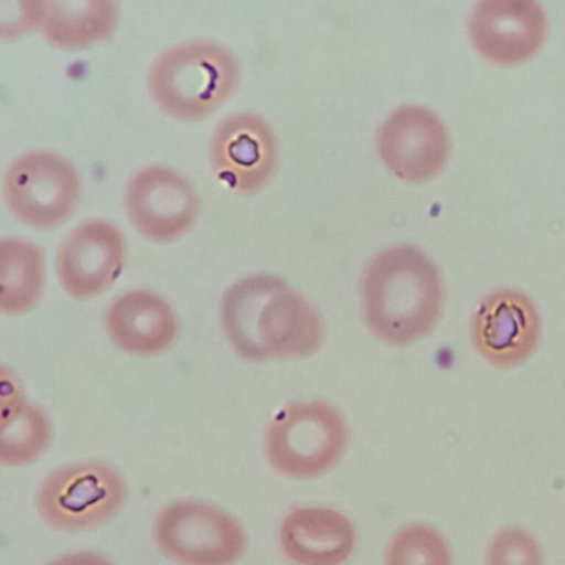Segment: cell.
<instances>
[{
  "mask_svg": "<svg viewBox=\"0 0 565 565\" xmlns=\"http://www.w3.org/2000/svg\"><path fill=\"white\" fill-rule=\"evenodd\" d=\"M124 201L130 224L158 243L184 235L199 213L193 186L171 168L159 164L145 166L130 177Z\"/></svg>",
  "mask_w": 565,
  "mask_h": 565,
  "instance_id": "ba28073f",
  "label": "cell"
},
{
  "mask_svg": "<svg viewBox=\"0 0 565 565\" xmlns=\"http://www.w3.org/2000/svg\"><path fill=\"white\" fill-rule=\"evenodd\" d=\"M153 537L161 552L182 565H232L245 547L243 530L232 516L191 500L163 508Z\"/></svg>",
  "mask_w": 565,
  "mask_h": 565,
  "instance_id": "8992f818",
  "label": "cell"
},
{
  "mask_svg": "<svg viewBox=\"0 0 565 565\" xmlns=\"http://www.w3.org/2000/svg\"><path fill=\"white\" fill-rule=\"evenodd\" d=\"M9 10L1 6L0 13L9 14V22L1 24V39L10 40L23 32L38 29L42 1H7Z\"/></svg>",
  "mask_w": 565,
  "mask_h": 565,
  "instance_id": "44dd1931",
  "label": "cell"
},
{
  "mask_svg": "<svg viewBox=\"0 0 565 565\" xmlns=\"http://www.w3.org/2000/svg\"><path fill=\"white\" fill-rule=\"evenodd\" d=\"M50 565H110L100 556L88 553H76L57 558Z\"/></svg>",
  "mask_w": 565,
  "mask_h": 565,
  "instance_id": "7402d4cb",
  "label": "cell"
},
{
  "mask_svg": "<svg viewBox=\"0 0 565 565\" xmlns=\"http://www.w3.org/2000/svg\"><path fill=\"white\" fill-rule=\"evenodd\" d=\"M124 258L125 242L116 225L104 220L85 221L58 249V281L74 298L97 296L117 279Z\"/></svg>",
  "mask_w": 565,
  "mask_h": 565,
  "instance_id": "4fadbf2b",
  "label": "cell"
},
{
  "mask_svg": "<svg viewBox=\"0 0 565 565\" xmlns=\"http://www.w3.org/2000/svg\"><path fill=\"white\" fill-rule=\"evenodd\" d=\"M376 145L386 168L407 182L437 175L449 154V136L441 119L422 106L395 109L380 126Z\"/></svg>",
  "mask_w": 565,
  "mask_h": 565,
  "instance_id": "30bf717a",
  "label": "cell"
},
{
  "mask_svg": "<svg viewBox=\"0 0 565 565\" xmlns=\"http://www.w3.org/2000/svg\"><path fill=\"white\" fill-rule=\"evenodd\" d=\"M355 541L351 521L330 508H297L279 529L281 551L296 565H341L351 556Z\"/></svg>",
  "mask_w": 565,
  "mask_h": 565,
  "instance_id": "5bb4252c",
  "label": "cell"
},
{
  "mask_svg": "<svg viewBox=\"0 0 565 565\" xmlns=\"http://www.w3.org/2000/svg\"><path fill=\"white\" fill-rule=\"evenodd\" d=\"M0 310L21 315L39 300L43 288L41 249L21 238H3L0 243Z\"/></svg>",
  "mask_w": 565,
  "mask_h": 565,
  "instance_id": "ac0fdd59",
  "label": "cell"
},
{
  "mask_svg": "<svg viewBox=\"0 0 565 565\" xmlns=\"http://www.w3.org/2000/svg\"><path fill=\"white\" fill-rule=\"evenodd\" d=\"M124 499V480L113 468L81 462L50 473L39 489L36 505L50 525L76 531L111 518Z\"/></svg>",
  "mask_w": 565,
  "mask_h": 565,
  "instance_id": "52a82bcc",
  "label": "cell"
},
{
  "mask_svg": "<svg viewBox=\"0 0 565 565\" xmlns=\"http://www.w3.org/2000/svg\"><path fill=\"white\" fill-rule=\"evenodd\" d=\"M2 195L15 220L32 228L47 230L72 215L79 196V180L63 157L46 150L29 151L6 169Z\"/></svg>",
  "mask_w": 565,
  "mask_h": 565,
  "instance_id": "5b68a950",
  "label": "cell"
},
{
  "mask_svg": "<svg viewBox=\"0 0 565 565\" xmlns=\"http://www.w3.org/2000/svg\"><path fill=\"white\" fill-rule=\"evenodd\" d=\"M541 322L534 303L522 292L499 289L478 303L471 323L472 341L493 366L509 369L535 351Z\"/></svg>",
  "mask_w": 565,
  "mask_h": 565,
  "instance_id": "8fae6325",
  "label": "cell"
},
{
  "mask_svg": "<svg viewBox=\"0 0 565 565\" xmlns=\"http://www.w3.org/2000/svg\"><path fill=\"white\" fill-rule=\"evenodd\" d=\"M106 329L121 350L142 356L167 350L175 339L174 312L159 296L136 289L119 296L106 312Z\"/></svg>",
  "mask_w": 565,
  "mask_h": 565,
  "instance_id": "9a60e30c",
  "label": "cell"
},
{
  "mask_svg": "<svg viewBox=\"0 0 565 565\" xmlns=\"http://www.w3.org/2000/svg\"><path fill=\"white\" fill-rule=\"evenodd\" d=\"M238 62L225 46L190 40L161 52L148 72V90L167 116L196 121L209 117L234 93Z\"/></svg>",
  "mask_w": 565,
  "mask_h": 565,
  "instance_id": "3957f363",
  "label": "cell"
},
{
  "mask_svg": "<svg viewBox=\"0 0 565 565\" xmlns=\"http://www.w3.org/2000/svg\"><path fill=\"white\" fill-rule=\"evenodd\" d=\"M362 306L366 324L375 335L391 344H408L427 334L439 319V273L414 246L387 248L366 268Z\"/></svg>",
  "mask_w": 565,
  "mask_h": 565,
  "instance_id": "7a4b0ae2",
  "label": "cell"
},
{
  "mask_svg": "<svg viewBox=\"0 0 565 565\" xmlns=\"http://www.w3.org/2000/svg\"><path fill=\"white\" fill-rule=\"evenodd\" d=\"M547 22L544 9L532 0H484L469 19V34L477 52L497 65L530 58L542 45Z\"/></svg>",
  "mask_w": 565,
  "mask_h": 565,
  "instance_id": "7c38bea8",
  "label": "cell"
},
{
  "mask_svg": "<svg viewBox=\"0 0 565 565\" xmlns=\"http://www.w3.org/2000/svg\"><path fill=\"white\" fill-rule=\"evenodd\" d=\"M488 565H542L539 542L526 531L508 527L498 532L487 552Z\"/></svg>",
  "mask_w": 565,
  "mask_h": 565,
  "instance_id": "ffe728a7",
  "label": "cell"
},
{
  "mask_svg": "<svg viewBox=\"0 0 565 565\" xmlns=\"http://www.w3.org/2000/svg\"><path fill=\"white\" fill-rule=\"evenodd\" d=\"M210 160L215 178L230 190L254 193L266 185L275 172V136L257 115H228L213 130Z\"/></svg>",
  "mask_w": 565,
  "mask_h": 565,
  "instance_id": "9c48e42d",
  "label": "cell"
},
{
  "mask_svg": "<svg viewBox=\"0 0 565 565\" xmlns=\"http://www.w3.org/2000/svg\"><path fill=\"white\" fill-rule=\"evenodd\" d=\"M116 24V3L99 0L42 1L38 30L61 50H82L106 40Z\"/></svg>",
  "mask_w": 565,
  "mask_h": 565,
  "instance_id": "2e32d148",
  "label": "cell"
},
{
  "mask_svg": "<svg viewBox=\"0 0 565 565\" xmlns=\"http://www.w3.org/2000/svg\"><path fill=\"white\" fill-rule=\"evenodd\" d=\"M221 320L244 359L302 358L321 344V318L307 299L280 278L253 275L224 294Z\"/></svg>",
  "mask_w": 565,
  "mask_h": 565,
  "instance_id": "6da1fadb",
  "label": "cell"
},
{
  "mask_svg": "<svg viewBox=\"0 0 565 565\" xmlns=\"http://www.w3.org/2000/svg\"><path fill=\"white\" fill-rule=\"evenodd\" d=\"M1 384L0 459L3 465H25L45 449L51 426L38 406L22 399L15 379L3 370Z\"/></svg>",
  "mask_w": 565,
  "mask_h": 565,
  "instance_id": "e0dca14e",
  "label": "cell"
},
{
  "mask_svg": "<svg viewBox=\"0 0 565 565\" xmlns=\"http://www.w3.org/2000/svg\"><path fill=\"white\" fill-rule=\"evenodd\" d=\"M347 441L344 419L331 405L321 401L296 402L271 419L265 435V452L279 473L310 479L340 460Z\"/></svg>",
  "mask_w": 565,
  "mask_h": 565,
  "instance_id": "277c9868",
  "label": "cell"
},
{
  "mask_svg": "<svg viewBox=\"0 0 565 565\" xmlns=\"http://www.w3.org/2000/svg\"><path fill=\"white\" fill-rule=\"evenodd\" d=\"M385 565H451L448 545L434 527L415 523L399 530L390 541Z\"/></svg>",
  "mask_w": 565,
  "mask_h": 565,
  "instance_id": "d6986e66",
  "label": "cell"
}]
</instances>
